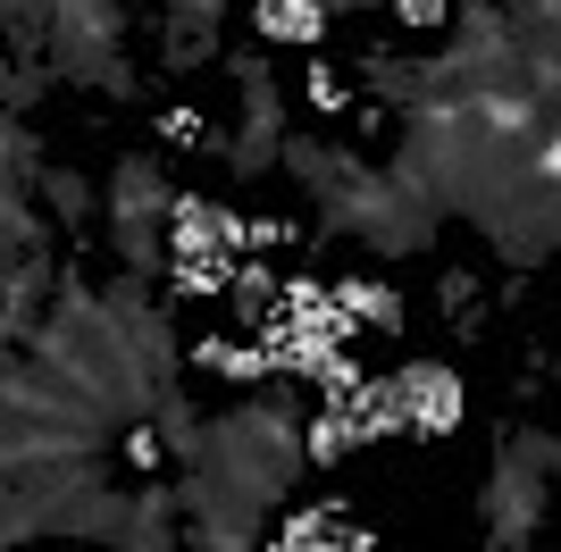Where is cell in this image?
<instances>
[{
	"mask_svg": "<svg viewBox=\"0 0 561 552\" xmlns=\"http://www.w3.org/2000/svg\"><path fill=\"white\" fill-rule=\"evenodd\" d=\"M386 9H394L402 34H436V25L453 18V0H386Z\"/></svg>",
	"mask_w": 561,
	"mask_h": 552,
	"instance_id": "277c9868",
	"label": "cell"
},
{
	"mask_svg": "<svg viewBox=\"0 0 561 552\" xmlns=\"http://www.w3.org/2000/svg\"><path fill=\"white\" fill-rule=\"evenodd\" d=\"M402 402H411V436H453L461 427V377L436 360L402 368Z\"/></svg>",
	"mask_w": 561,
	"mask_h": 552,
	"instance_id": "6da1fadb",
	"label": "cell"
},
{
	"mask_svg": "<svg viewBox=\"0 0 561 552\" xmlns=\"http://www.w3.org/2000/svg\"><path fill=\"white\" fill-rule=\"evenodd\" d=\"M160 142H176V151H210V117L193 110V101H176V110H160Z\"/></svg>",
	"mask_w": 561,
	"mask_h": 552,
	"instance_id": "3957f363",
	"label": "cell"
},
{
	"mask_svg": "<svg viewBox=\"0 0 561 552\" xmlns=\"http://www.w3.org/2000/svg\"><path fill=\"white\" fill-rule=\"evenodd\" d=\"M302 110L310 117H344L352 110V84L328 68V59H302Z\"/></svg>",
	"mask_w": 561,
	"mask_h": 552,
	"instance_id": "7a4b0ae2",
	"label": "cell"
}]
</instances>
